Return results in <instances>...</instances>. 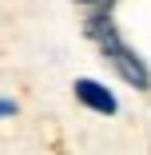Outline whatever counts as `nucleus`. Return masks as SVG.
<instances>
[{
    "label": "nucleus",
    "mask_w": 151,
    "mask_h": 155,
    "mask_svg": "<svg viewBox=\"0 0 151 155\" xmlns=\"http://www.w3.org/2000/svg\"><path fill=\"white\" fill-rule=\"evenodd\" d=\"M0 115H16V104L12 100H0Z\"/></svg>",
    "instance_id": "nucleus-4"
},
{
    "label": "nucleus",
    "mask_w": 151,
    "mask_h": 155,
    "mask_svg": "<svg viewBox=\"0 0 151 155\" xmlns=\"http://www.w3.org/2000/svg\"><path fill=\"white\" fill-rule=\"evenodd\" d=\"M76 4L92 8V12H111V4H115V0H76Z\"/></svg>",
    "instance_id": "nucleus-3"
},
{
    "label": "nucleus",
    "mask_w": 151,
    "mask_h": 155,
    "mask_svg": "<svg viewBox=\"0 0 151 155\" xmlns=\"http://www.w3.org/2000/svg\"><path fill=\"white\" fill-rule=\"evenodd\" d=\"M72 91H76V100H80L84 107H92V111H100V115H115V111H119L115 96H111L100 80H76Z\"/></svg>",
    "instance_id": "nucleus-2"
},
{
    "label": "nucleus",
    "mask_w": 151,
    "mask_h": 155,
    "mask_svg": "<svg viewBox=\"0 0 151 155\" xmlns=\"http://www.w3.org/2000/svg\"><path fill=\"white\" fill-rule=\"evenodd\" d=\"M84 36L103 52V60H107V64L123 76L135 91H147V87H151V72H147V64L139 60L135 48H127L123 40H119L111 12H92V16H87V24H84Z\"/></svg>",
    "instance_id": "nucleus-1"
}]
</instances>
